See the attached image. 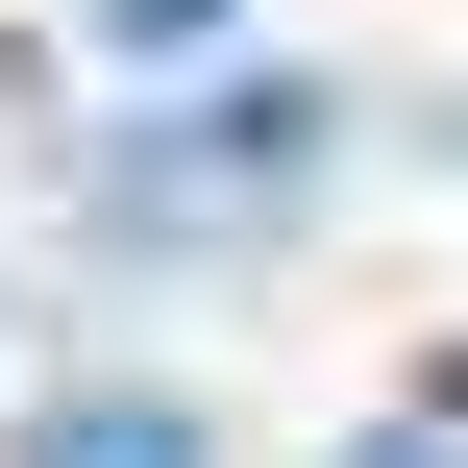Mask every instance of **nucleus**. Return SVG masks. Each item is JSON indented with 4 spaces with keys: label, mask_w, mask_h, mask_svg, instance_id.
Instances as JSON below:
<instances>
[{
    "label": "nucleus",
    "mask_w": 468,
    "mask_h": 468,
    "mask_svg": "<svg viewBox=\"0 0 468 468\" xmlns=\"http://www.w3.org/2000/svg\"><path fill=\"white\" fill-rule=\"evenodd\" d=\"M25 468H222V444H197L173 395H49V420H25Z\"/></svg>",
    "instance_id": "nucleus-1"
},
{
    "label": "nucleus",
    "mask_w": 468,
    "mask_h": 468,
    "mask_svg": "<svg viewBox=\"0 0 468 468\" xmlns=\"http://www.w3.org/2000/svg\"><path fill=\"white\" fill-rule=\"evenodd\" d=\"M247 0H99V49H222Z\"/></svg>",
    "instance_id": "nucleus-2"
},
{
    "label": "nucleus",
    "mask_w": 468,
    "mask_h": 468,
    "mask_svg": "<svg viewBox=\"0 0 468 468\" xmlns=\"http://www.w3.org/2000/svg\"><path fill=\"white\" fill-rule=\"evenodd\" d=\"M346 468H444V444H420V420H395V444H346Z\"/></svg>",
    "instance_id": "nucleus-3"
}]
</instances>
